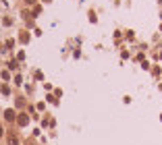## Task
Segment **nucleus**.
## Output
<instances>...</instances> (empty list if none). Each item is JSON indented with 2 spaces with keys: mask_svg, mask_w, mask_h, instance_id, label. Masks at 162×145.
Wrapping results in <instances>:
<instances>
[{
  "mask_svg": "<svg viewBox=\"0 0 162 145\" xmlns=\"http://www.w3.org/2000/svg\"><path fill=\"white\" fill-rule=\"evenodd\" d=\"M17 116H19V114H17L15 110H11V108L4 110V120H6V122H17Z\"/></svg>",
  "mask_w": 162,
  "mask_h": 145,
  "instance_id": "1",
  "label": "nucleus"
},
{
  "mask_svg": "<svg viewBox=\"0 0 162 145\" xmlns=\"http://www.w3.org/2000/svg\"><path fill=\"white\" fill-rule=\"evenodd\" d=\"M17 125H19V127H27V125H29V116H27V114H19V116H17Z\"/></svg>",
  "mask_w": 162,
  "mask_h": 145,
  "instance_id": "2",
  "label": "nucleus"
},
{
  "mask_svg": "<svg viewBox=\"0 0 162 145\" xmlns=\"http://www.w3.org/2000/svg\"><path fill=\"white\" fill-rule=\"evenodd\" d=\"M8 145H19V137H17V133H8Z\"/></svg>",
  "mask_w": 162,
  "mask_h": 145,
  "instance_id": "3",
  "label": "nucleus"
},
{
  "mask_svg": "<svg viewBox=\"0 0 162 145\" xmlns=\"http://www.w3.org/2000/svg\"><path fill=\"white\" fill-rule=\"evenodd\" d=\"M2 133H4V131H2V125H0V137H2Z\"/></svg>",
  "mask_w": 162,
  "mask_h": 145,
  "instance_id": "4",
  "label": "nucleus"
}]
</instances>
